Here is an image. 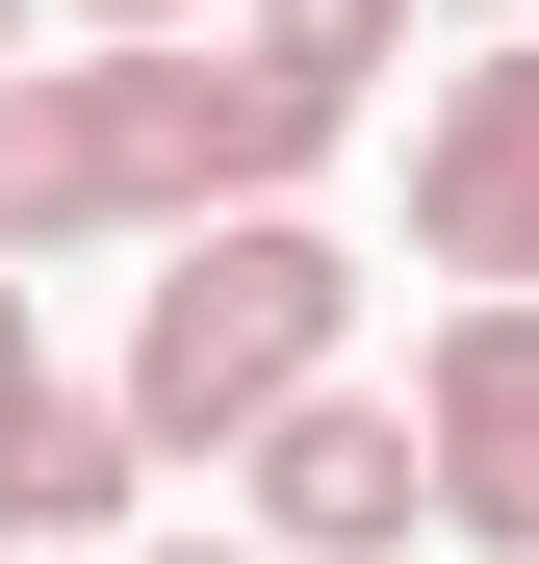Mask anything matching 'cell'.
Wrapping results in <instances>:
<instances>
[{"instance_id": "1", "label": "cell", "mask_w": 539, "mask_h": 564, "mask_svg": "<svg viewBox=\"0 0 539 564\" xmlns=\"http://www.w3.org/2000/svg\"><path fill=\"white\" fill-rule=\"evenodd\" d=\"M359 104H309V77H257V52H52V77H0V257H180V231H231V206H309Z\"/></svg>"}, {"instance_id": "4", "label": "cell", "mask_w": 539, "mask_h": 564, "mask_svg": "<svg viewBox=\"0 0 539 564\" xmlns=\"http://www.w3.org/2000/svg\"><path fill=\"white\" fill-rule=\"evenodd\" d=\"M231 539H257V564H411V539H436V436H411V386H309L283 436L231 462Z\"/></svg>"}, {"instance_id": "9", "label": "cell", "mask_w": 539, "mask_h": 564, "mask_svg": "<svg viewBox=\"0 0 539 564\" xmlns=\"http://www.w3.org/2000/svg\"><path fill=\"white\" fill-rule=\"evenodd\" d=\"M26 386H52V359H26V257H0V411H26Z\"/></svg>"}, {"instance_id": "3", "label": "cell", "mask_w": 539, "mask_h": 564, "mask_svg": "<svg viewBox=\"0 0 539 564\" xmlns=\"http://www.w3.org/2000/svg\"><path fill=\"white\" fill-rule=\"evenodd\" d=\"M411 257L463 282V308H539V26L411 77Z\"/></svg>"}, {"instance_id": "10", "label": "cell", "mask_w": 539, "mask_h": 564, "mask_svg": "<svg viewBox=\"0 0 539 564\" xmlns=\"http://www.w3.org/2000/svg\"><path fill=\"white\" fill-rule=\"evenodd\" d=\"M411 26H488V52H514V26H539V0H411Z\"/></svg>"}, {"instance_id": "11", "label": "cell", "mask_w": 539, "mask_h": 564, "mask_svg": "<svg viewBox=\"0 0 539 564\" xmlns=\"http://www.w3.org/2000/svg\"><path fill=\"white\" fill-rule=\"evenodd\" d=\"M0 77H52V0H0Z\"/></svg>"}, {"instance_id": "2", "label": "cell", "mask_w": 539, "mask_h": 564, "mask_svg": "<svg viewBox=\"0 0 539 564\" xmlns=\"http://www.w3.org/2000/svg\"><path fill=\"white\" fill-rule=\"evenodd\" d=\"M334 334H359V257H334L309 206H231V231H180V257H154V308H129V359H104V411H129L154 462H206V488H231V462L334 386Z\"/></svg>"}, {"instance_id": "7", "label": "cell", "mask_w": 539, "mask_h": 564, "mask_svg": "<svg viewBox=\"0 0 539 564\" xmlns=\"http://www.w3.org/2000/svg\"><path fill=\"white\" fill-rule=\"evenodd\" d=\"M231 52L309 77V104H386V77H411V0H231Z\"/></svg>"}, {"instance_id": "5", "label": "cell", "mask_w": 539, "mask_h": 564, "mask_svg": "<svg viewBox=\"0 0 539 564\" xmlns=\"http://www.w3.org/2000/svg\"><path fill=\"white\" fill-rule=\"evenodd\" d=\"M411 436H436V539L539 564V308H436V359H411Z\"/></svg>"}, {"instance_id": "8", "label": "cell", "mask_w": 539, "mask_h": 564, "mask_svg": "<svg viewBox=\"0 0 539 564\" xmlns=\"http://www.w3.org/2000/svg\"><path fill=\"white\" fill-rule=\"evenodd\" d=\"M77 52H206V0H52Z\"/></svg>"}, {"instance_id": "6", "label": "cell", "mask_w": 539, "mask_h": 564, "mask_svg": "<svg viewBox=\"0 0 539 564\" xmlns=\"http://www.w3.org/2000/svg\"><path fill=\"white\" fill-rule=\"evenodd\" d=\"M129 488H154V436L104 386H26V411H0V539H104Z\"/></svg>"}, {"instance_id": "12", "label": "cell", "mask_w": 539, "mask_h": 564, "mask_svg": "<svg viewBox=\"0 0 539 564\" xmlns=\"http://www.w3.org/2000/svg\"><path fill=\"white\" fill-rule=\"evenodd\" d=\"M129 564H257V539H129Z\"/></svg>"}]
</instances>
